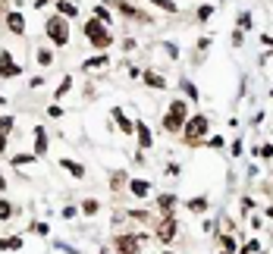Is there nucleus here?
I'll use <instances>...</instances> for the list:
<instances>
[{"label": "nucleus", "instance_id": "12", "mask_svg": "<svg viewBox=\"0 0 273 254\" xmlns=\"http://www.w3.org/2000/svg\"><path fill=\"white\" fill-rule=\"evenodd\" d=\"M129 191H132L135 198H148L151 182H148V179H129Z\"/></svg>", "mask_w": 273, "mask_h": 254}, {"label": "nucleus", "instance_id": "27", "mask_svg": "<svg viewBox=\"0 0 273 254\" xmlns=\"http://www.w3.org/2000/svg\"><path fill=\"white\" fill-rule=\"evenodd\" d=\"M95 19H97V22H104V25H107V22H110V13H107V6H95Z\"/></svg>", "mask_w": 273, "mask_h": 254}, {"label": "nucleus", "instance_id": "37", "mask_svg": "<svg viewBox=\"0 0 273 254\" xmlns=\"http://www.w3.org/2000/svg\"><path fill=\"white\" fill-rule=\"evenodd\" d=\"M251 207H255V201H251V198H242V210L251 213Z\"/></svg>", "mask_w": 273, "mask_h": 254}, {"label": "nucleus", "instance_id": "20", "mask_svg": "<svg viewBox=\"0 0 273 254\" xmlns=\"http://www.w3.org/2000/svg\"><path fill=\"white\" fill-rule=\"evenodd\" d=\"M113 3H116L119 10L126 13V16H135V19H142V13H138V10H135V6H132V3H126V0H113Z\"/></svg>", "mask_w": 273, "mask_h": 254}, {"label": "nucleus", "instance_id": "31", "mask_svg": "<svg viewBox=\"0 0 273 254\" xmlns=\"http://www.w3.org/2000/svg\"><path fill=\"white\" fill-rule=\"evenodd\" d=\"M239 29H251V13H239Z\"/></svg>", "mask_w": 273, "mask_h": 254}, {"label": "nucleus", "instance_id": "26", "mask_svg": "<svg viewBox=\"0 0 273 254\" xmlns=\"http://www.w3.org/2000/svg\"><path fill=\"white\" fill-rule=\"evenodd\" d=\"M154 6H161V10H166V13H176L179 6H176V0H151Z\"/></svg>", "mask_w": 273, "mask_h": 254}, {"label": "nucleus", "instance_id": "28", "mask_svg": "<svg viewBox=\"0 0 273 254\" xmlns=\"http://www.w3.org/2000/svg\"><path fill=\"white\" fill-rule=\"evenodd\" d=\"M123 182H129V179H126V173H113V182H110V189L113 191H119V185Z\"/></svg>", "mask_w": 273, "mask_h": 254}, {"label": "nucleus", "instance_id": "5", "mask_svg": "<svg viewBox=\"0 0 273 254\" xmlns=\"http://www.w3.org/2000/svg\"><path fill=\"white\" fill-rule=\"evenodd\" d=\"M113 245H116L119 254H142V238L132 236V232H123V236L113 238Z\"/></svg>", "mask_w": 273, "mask_h": 254}, {"label": "nucleus", "instance_id": "1", "mask_svg": "<svg viewBox=\"0 0 273 254\" xmlns=\"http://www.w3.org/2000/svg\"><path fill=\"white\" fill-rule=\"evenodd\" d=\"M185 123H189V104H185V101H173L170 110L163 113V129L173 135V132H182Z\"/></svg>", "mask_w": 273, "mask_h": 254}, {"label": "nucleus", "instance_id": "6", "mask_svg": "<svg viewBox=\"0 0 273 254\" xmlns=\"http://www.w3.org/2000/svg\"><path fill=\"white\" fill-rule=\"evenodd\" d=\"M19 72H22V66L13 63V53L10 50H0V76L13 79V76H19Z\"/></svg>", "mask_w": 273, "mask_h": 254}, {"label": "nucleus", "instance_id": "32", "mask_svg": "<svg viewBox=\"0 0 273 254\" xmlns=\"http://www.w3.org/2000/svg\"><path fill=\"white\" fill-rule=\"evenodd\" d=\"M32 232H35V236H48L50 226H48V223H32Z\"/></svg>", "mask_w": 273, "mask_h": 254}, {"label": "nucleus", "instance_id": "4", "mask_svg": "<svg viewBox=\"0 0 273 254\" xmlns=\"http://www.w3.org/2000/svg\"><path fill=\"white\" fill-rule=\"evenodd\" d=\"M44 32H48V38L57 44V48L69 44V22H66L63 16H50V19H48V25H44Z\"/></svg>", "mask_w": 273, "mask_h": 254}, {"label": "nucleus", "instance_id": "30", "mask_svg": "<svg viewBox=\"0 0 273 254\" xmlns=\"http://www.w3.org/2000/svg\"><path fill=\"white\" fill-rule=\"evenodd\" d=\"M210 16H214V6H201V10H198V22H208Z\"/></svg>", "mask_w": 273, "mask_h": 254}, {"label": "nucleus", "instance_id": "35", "mask_svg": "<svg viewBox=\"0 0 273 254\" xmlns=\"http://www.w3.org/2000/svg\"><path fill=\"white\" fill-rule=\"evenodd\" d=\"M257 154H261L264 160H270V157H273V144H264V148H257Z\"/></svg>", "mask_w": 273, "mask_h": 254}, {"label": "nucleus", "instance_id": "41", "mask_svg": "<svg viewBox=\"0 0 273 254\" xmlns=\"http://www.w3.org/2000/svg\"><path fill=\"white\" fill-rule=\"evenodd\" d=\"M163 254H173V251H163Z\"/></svg>", "mask_w": 273, "mask_h": 254}, {"label": "nucleus", "instance_id": "14", "mask_svg": "<svg viewBox=\"0 0 273 254\" xmlns=\"http://www.w3.org/2000/svg\"><path fill=\"white\" fill-rule=\"evenodd\" d=\"M57 10H60V16H63V19H76L79 16V6L72 3V0H60Z\"/></svg>", "mask_w": 273, "mask_h": 254}, {"label": "nucleus", "instance_id": "18", "mask_svg": "<svg viewBox=\"0 0 273 254\" xmlns=\"http://www.w3.org/2000/svg\"><path fill=\"white\" fill-rule=\"evenodd\" d=\"M185 207H189V210L192 213H204V210H208V198H189V201H185Z\"/></svg>", "mask_w": 273, "mask_h": 254}, {"label": "nucleus", "instance_id": "10", "mask_svg": "<svg viewBox=\"0 0 273 254\" xmlns=\"http://www.w3.org/2000/svg\"><path fill=\"white\" fill-rule=\"evenodd\" d=\"M6 29L13 35H25V16L22 13H6Z\"/></svg>", "mask_w": 273, "mask_h": 254}, {"label": "nucleus", "instance_id": "40", "mask_svg": "<svg viewBox=\"0 0 273 254\" xmlns=\"http://www.w3.org/2000/svg\"><path fill=\"white\" fill-rule=\"evenodd\" d=\"M3 104H6V101H3V95H0V107H3Z\"/></svg>", "mask_w": 273, "mask_h": 254}, {"label": "nucleus", "instance_id": "36", "mask_svg": "<svg viewBox=\"0 0 273 254\" xmlns=\"http://www.w3.org/2000/svg\"><path fill=\"white\" fill-rule=\"evenodd\" d=\"M245 41V35H242V29H236V32H232V44H236V48H239V44H242Z\"/></svg>", "mask_w": 273, "mask_h": 254}, {"label": "nucleus", "instance_id": "19", "mask_svg": "<svg viewBox=\"0 0 273 254\" xmlns=\"http://www.w3.org/2000/svg\"><path fill=\"white\" fill-rule=\"evenodd\" d=\"M97 210H101L97 198H85V201H82V213H85V217H97Z\"/></svg>", "mask_w": 273, "mask_h": 254}, {"label": "nucleus", "instance_id": "33", "mask_svg": "<svg viewBox=\"0 0 273 254\" xmlns=\"http://www.w3.org/2000/svg\"><path fill=\"white\" fill-rule=\"evenodd\" d=\"M95 66H107V57H95V60H88V63H85V69H95Z\"/></svg>", "mask_w": 273, "mask_h": 254}, {"label": "nucleus", "instance_id": "21", "mask_svg": "<svg viewBox=\"0 0 273 254\" xmlns=\"http://www.w3.org/2000/svg\"><path fill=\"white\" fill-rule=\"evenodd\" d=\"M179 85H182V91H185V95H189V97H192V101H195V104H198V97H201V95H198V88H195V85H192V82H189V79H182V82H179Z\"/></svg>", "mask_w": 273, "mask_h": 254}, {"label": "nucleus", "instance_id": "11", "mask_svg": "<svg viewBox=\"0 0 273 254\" xmlns=\"http://www.w3.org/2000/svg\"><path fill=\"white\" fill-rule=\"evenodd\" d=\"M113 119H116V123H119V129H123V135H132V132H135V123H132V119L126 116L123 110H119V107H113Z\"/></svg>", "mask_w": 273, "mask_h": 254}, {"label": "nucleus", "instance_id": "22", "mask_svg": "<svg viewBox=\"0 0 273 254\" xmlns=\"http://www.w3.org/2000/svg\"><path fill=\"white\" fill-rule=\"evenodd\" d=\"M13 213H16V207H13L10 201H3V198H0V220H10Z\"/></svg>", "mask_w": 273, "mask_h": 254}, {"label": "nucleus", "instance_id": "7", "mask_svg": "<svg viewBox=\"0 0 273 254\" xmlns=\"http://www.w3.org/2000/svg\"><path fill=\"white\" fill-rule=\"evenodd\" d=\"M176 229H179V223H176V220H173V217H166L163 223L157 226V238H161V242H166V245H170L173 238H176Z\"/></svg>", "mask_w": 273, "mask_h": 254}, {"label": "nucleus", "instance_id": "34", "mask_svg": "<svg viewBox=\"0 0 273 254\" xmlns=\"http://www.w3.org/2000/svg\"><path fill=\"white\" fill-rule=\"evenodd\" d=\"M223 251H226V254L236 251V242H232V236H223Z\"/></svg>", "mask_w": 273, "mask_h": 254}, {"label": "nucleus", "instance_id": "3", "mask_svg": "<svg viewBox=\"0 0 273 254\" xmlns=\"http://www.w3.org/2000/svg\"><path fill=\"white\" fill-rule=\"evenodd\" d=\"M85 38H88L95 48H101V50H107L113 44V35L107 32V25L97 22V19H88V22H85Z\"/></svg>", "mask_w": 273, "mask_h": 254}, {"label": "nucleus", "instance_id": "29", "mask_svg": "<svg viewBox=\"0 0 273 254\" xmlns=\"http://www.w3.org/2000/svg\"><path fill=\"white\" fill-rule=\"evenodd\" d=\"M69 88H72V76H66L63 82H60V88H57V97H63V95H66V91H69Z\"/></svg>", "mask_w": 273, "mask_h": 254}, {"label": "nucleus", "instance_id": "25", "mask_svg": "<svg viewBox=\"0 0 273 254\" xmlns=\"http://www.w3.org/2000/svg\"><path fill=\"white\" fill-rule=\"evenodd\" d=\"M13 160V163H16V166H22V163H35V154H16V157H10Z\"/></svg>", "mask_w": 273, "mask_h": 254}, {"label": "nucleus", "instance_id": "16", "mask_svg": "<svg viewBox=\"0 0 273 254\" xmlns=\"http://www.w3.org/2000/svg\"><path fill=\"white\" fill-rule=\"evenodd\" d=\"M60 166H63V170H69L76 179H82V176H85V166H82V163H76V160H69V157L60 160Z\"/></svg>", "mask_w": 273, "mask_h": 254}, {"label": "nucleus", "instance_id": "8", "mask_svg": "<svg viewBox=\"0 0 273 254\" xmlns=\"http://www.w3.org/2000/svg\"><path fill=\"white\" fill-rule=\"evenodd\" d=\"M135 135H138V151H148L151 144H154V135H151L148 123H142V119L135 123Z\"/></svg>", "mask_w": 273, "mask_h": 254}, {"label": "nucleus", "instance_id": "2", "mask_svg": "<svg viewBox=\"0 0 273 254\" xmlns=\"http://www.w3.org/2000/svg\"><path fill=\"white\" fill-rule=\"evenodd\" d=\"M208 129H210V119L204 116V113H198V116H189V123H185V144H192L195 148L198 142H201L204 135H208Z\"/></svg>", "mask_w": 273, "mask_h": 254}, {"label": "nucleus", "instance_id": "9", "mask_svg": "<svg viewBox=\"0 0 273 254\" xmlns=\"http://www.w3.org/2000/svg\"><path fill=\"white\" fill-rule=\"evenodd\" d=\"M48 144H50L48 129H44V126H35V157H44V154H48Z\"/></svg>", "mask_w": 273, "mask_h": 254}, {"label": "nucleus", "instance_id": "39", "mask_svg": "<svg viewBox=\"0 0 273 254\" xmlns=\"http://www.w3.org/2000/svg\"><path fill=\"white\" fill-rule=\"evenodd\" d=\"M6 189V179H3V173H0V191H3Z\"/></svg>", "mask_w": 273, "mask_h": 254}, {"label": "nucleus", "instance_id": "13", "mask_svg": "<svg viewBox=\"0 0 273 254\" xmlns=\"http://www.w3.org/2000/svg\"><path fill=\"white\" fill-rule=\"evenodd\" d=\"M142 79H145V85H151V88H157V91H163V88H166V79L161 76V72H151V69H148Z\"/></svg>", "mask_w": 273, "mask_h": 254}, {"label": "nucleus", "instance_id": "17", "mask_svg": "<svg viewBox=\"0 0 273 254\" xmlns=\"http://www.w3.org/2000/svg\"><path fill=\"white\" fill-rule=\"evenodd\" d=\"M22 248V236H6L0 238V251H19Z\"/></svg>", "mask_w": 273, "mask_h": 254}, {"label": "nucleus", "instance_id": "15", "mask_svg": "<svg viewBox=\"0 0 273 254\" xmlns=\"http://www.w3.org/2000/svg\"><path fill=\"white\" fill-rule=\"evenodd\" d=\"M157 207L163 210V217H170L173 207H176V195H170V191H166V195H161V198H157Z\"/></svg>", "mask_w": 273, "mask_h": 254}, {"label": "nucleus", "instance_id": "23", "mask_svg": "<svg viewBox=\"0 0 273 254\" xmlns=\"http://www.w3.org/2000/svg\"><path fill=\"white\" fill-rule=\"evenodd\" d=\"M38 63H41V66H50V63H54V50L41 48V50H38Z\"/></svg>", "mask_w": 273, "mask_h": 254}, {"label": "nucleus", "instance_id": "24", "mask_svg": "<svg viewBox=\"0 0 273 254\" xmlns=\"http://www.w3.org/2000/svg\"><path fill=\"white\" fill-rule=\"evenodd\" d=\"M13 126H16V119H13V116H0V135H10Z\"/></svg>", "mask_w": 273, "mask_h": 254}, {"label": "nucleus", "instance_id": "38", "mask_svg": "<svg viewBox=\"0 0 273 254\" xmlns=\"http://www.w3.org/2000/svg\"><path fill=\"white\" fill-rule=\"evenodd\" d=\"M6 151V135H0V154Z\"/></svg>", "mask_w": 273, "mask_h": 254}, {"label": "nucleus", "instance_id": "42", "mask_svg": "<svg viewBox=\"0 0 273 254\" xmlns=\"http://www.w3.org/2000/svg\"><path fill=\"white\" fill-rule=\"evenodd\" d=\"M223 254H226V251H223Z\"/></svg>", "mask_w": 273, "mask_h": 254}]
</instances>
